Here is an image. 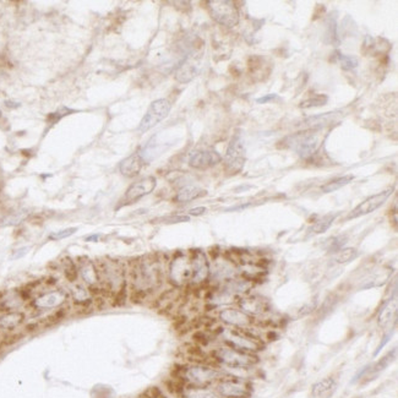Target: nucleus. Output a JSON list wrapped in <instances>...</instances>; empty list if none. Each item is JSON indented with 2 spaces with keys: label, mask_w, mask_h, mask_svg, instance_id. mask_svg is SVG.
<instances>
[{
  "label": "nucleus",
  "mask_w": 398,
  "mask_h": 398,
  "mask_svg": "<svg viewBox=\"0 0 398 398\" xmlns=\"http://www.w3.org/2000/svg\"><path fill=\"white\" fill-rule=\"evenodd\" d=\"M196 75H198V65H196V63L186 59L178 68L177 72H175V79L179 82H181V84H185V82L191 81Z\"/></svg>",
  "instance_id": "obj_18"
},
{
  "label": "nucleus",
  "mask_w": 398,
  "mask_h": 398,
  "mask_svg": "<svg viewBox=\"0 0 398 398\" xmlns=\"http://www.w3.org/2000/svg\"><path fill=\"white\" fill-rule=\"evenodd\" d=\"M215 355L219 362L232 368H245L256 363V359L253 355L232 348H219L216 350Z\"/></svg>",
  "instance_id": "obj_6"
},
{
  "label": "nucleus",
  "mask_w": 398,
  "mask_h": 398,
  "mask_svg": "<svg viewBox=\"0 0 398 398\" xmlns=\"http://www.w3.org/2000/svg\"><path fill=\"white\" fill-rule=\"evenodd\" d=\"M396 311H397V304L395 302L386 303V305L382 308L380 315H379V322H380V325L385 326L388 322L392 321V316H396Z\"/></svg>",
  "instance_id": "obj_27"
},
{
  "label": "nucleus",
  "mask_w": 398,
  "mask_h": 398,
  "mask_svg": "<svg viewBox=\"0 0 398 398\" xmlns=\"http://www.w3.org/2000/svg\"><path fill=\"white\" fill-rule=\"evenodd\" d=\"M396 354H397V349H396V348H395V349H393L392 352L387 353V354H386L385 357L381 358V359L379 360L378 363H376L375 365H374L373 368H371L370 375H371V374H379V373H381V371L385 370V369L387 368L388 365H391V364L393 363V360L396 359Z\"/></svg>",
  "instance_id": "obj_26"
},
{
  "label": "nucleus",
  "mask_w": 398,
  "mask_h": 398,
  "mask_svg": "<svg viewBox=\"0 0 398 398\" xmlns=\"http://www.w3.org/2000/svg\"><path fill=\"white\" fill-rule=\"evenodd\" d=\"M336 382L332 378H326L324 380L319 381L314 385L312 387V395L315 397H320V396H324L325 393L330 392L333 387H335Z\"/></svg>",
  "instance_id": "obj_25"
},
{
  "label": "nucleus",
  "mask_w": 398,
  "mask_h": 398,
  "mask_svg": "<svg viewBox=\"0 0 398 398\" xmlns=\"http://www.w3.org/2000/svg\"><path fill=\"white\" fill-rule=\"evenodd\" d=\"M193 277V261L191 256L180 254L173 260L170 265V278L175 284H184L191 282Z\"/></svg>",
  "instance_id": "obj_7"
},
{
  "label": "nucleus",
  "mask_w": 398,
  "mask_h": 398,
  "mask_svg": "<svg viewBox=\"0 0 398 398\" xmlns=\"http://www.w3.org/2000/svg\"><path fill=\"white\" fill-rule=\"evenodd\" d=\"M28 250H30V248H21V249H18V250H16L15 253H14V255H13V256H11V259L15 260V259H20V257L25 256V255L28 253Z\"/></svg>",
  "instance_id": "obj_38"
},
{
  "label": "nucleus",
  "mask_w": 398,
  "mask_h": 398,
  "mask_svg": "<svg viewBox=\"0 0 398 398\" xmlns=\"http://www.w3.org/2000/svg\"><path fill=\"white\" fill-rule=\"evenodd\" d=\"M219 317L223 322L228 325H233V326H238V327H241V326H246L251 322L250 316L248 314H245L244 311L238 309H224L222 310L221 314H219Z\"/></svg>",
  "instance_id": "obj_15"
},
{
  "label": "nucleus",
  "mask_w": 398,
  "mask_h": 398,
  "mask_svg": "<svg viewBox=\"0 0 398 398\" xmlns=\"http://www.w3.org/2000/svg\"><path fill=\"white\" fill-rule=\"evenodd\" d=\"M277 98V96L276 94H266V96H264V97H261V98H257L256 99V102L257 103H261V104H266V103H269V102H271V101H274V99Z\"/></svg>",
  "instance_id": "obj_39"
},
{
  "label": "nucleus",
  "mask_w": 398,
  "mask_h": 398,
  "mask_svg": "<svg viewBox=\"0 0 398 398\" xmlns=\"http://www.w3.org/2000/svg\"><path fill=\"white\" fill-rule=\"evenodd\" d=\"M392 333H393V332H390V333H388V335H386L385 337H383V340L381 341V343H380V344H379V347L376 348V350H375V353H374V355H378L379 353L381 352V349H382V348L385 347L386 343H387L388 341H390V338H391V336H392Z\"/></svg>",
  "instance_id": "obj_37"
},
{
  "label": "nucleus",
  "mask_w": 398,
  "mask_h": 398,
  "mask_svg": "<svg viewBox=\"0 0 398 398\" xmlns=\"http://www.w3.org/2000/svg\"><path fill=\"white\" fill-rule=\"evenodd\" d=\"M206 207H202V206H200V207H195V208H191L190 211H189V215L190 216H202L203 213L206 212Z\"/></svg>",
  "instance_id": "obj_40"
},
{
  "label": "nucleus",
  "mask_w": 398,
  "mask_h": 398,
  "mask_svg": "<svg viewBox=\"0 0 398 398\" xmlns=\"http://www.w3.org/2000/svg\"><path fill=\"white\" fill-rule=\"evenodd\" d=\"M186 379L196 385H206L211 381L216 380L219 376V373L215 369L207 368V366H193L188 369L185 373Z\"/></svg>",
  "instance_id": "obj_13"
},
{
  "label": "nucleus",
  "mask_w": 398,
  "mask_h": 398,
  "mask_svg": "<svg viewBox=\"0 0 398 398\" xmlns=\"http://www.w3.org/2000/svg\"><path fill=\"white\" fill-rule=\"evenodd\" d=\"M241 311L250 315H259L266 310V302L259 297H249L241 300Z\"/></svg>",
  "instance_id": "obj_20"
},
{
  "label": "nucleus",
  "mask_w": 398,
  "mask_h": 398,
  "mask_svg": "<svg viewBox=\"0 0 398 398\" xmlns=\"http://www.w3.org/2000/svg\"><path fill=\"white\" fill-rule=\"evenodd\" d=\"M358 256V251L353 248H345L341 249L337 251V254L335 255V261L337 264H347V262L352 261Z\"/></svg>",
  "instance_id": "obj_29"
},
{
  "label": "nucleus",
  "mask_w": 398,
  "mask_h": 398,
  "mask_svg": "<svg viewBox=\"0 0 398 398\" xmlns=\"http://www.w3.org/2000/svg\"><path fill=\"white\" fill-rule=\"evenodd\" d=\"M162 396V392L158 387L153 386V387H148L147 390L144 391L140 397L141 398H160Z\"/></svg>",
  "instance_id": "obj_33"
},
{
  "label": "nucleus",
  "mask_w": 398,
  "mask_h": 398,
  "mask_svg": "<svg viewBox=\"0 0 398 398\" xmlns=\"http://www.w3.org/2000/svg\"><path fill=\"white\" fill-rule=\"evenodd\" d=\"M218 391L222 396L228 398H241L248 395L245 385L235 381H226L218 386Z\"/></svg>",
  "instance_id": "obj_17"
},
{
  "label": "nucleus",
  "mask_w": 398,
  "mask_h": 398,
  "mask_svg": "<svg viewBox=\"0 0 398 398\" xmlns=\"http://www.w3.org/2000/svg\"><path fill=\"white\" fill-rule=\"evenodd\" d=\"M328 102V97L326 94H315L310 98L305 99L304 102L300 103V108L303 109H310V108H316V107H322Z\"/></svg>",
  "instance_id": "obj_28"
},
{
  "label": "nucleus",
  "mask_w": 398,
  "mask_h": 398,
  "mask_svg": "<svg viewBox=\"0 0 398 398\" xmlns=\"http://www.w3.org/2000/svg\"><path fill=\"white\" fill-rule=\"evenodd\" d=\"M170 112V103L167 101V99H157V101L153 102L150 106V108L147 109L146 114L144 115V118L140 122L139 130L140 132H147L148 130H151L152 127H155L158 123L162 122L163 119L168 117Z\"/></svg>",
  "instance_id": "obj_4"
},
{
  "label": "nucleus",
  "mask_w": 398,
  "mask_h": 398,
  "mask_svg": "<svg viewBox=\"0 0 398 398\" xmlns=\"http://www.w3.org/2000/svg\"><path fill=\"white\" fill-rule=\"evenodd\" d=\"M337 61L341 64V68L343 69V70L345 71H349V70H353V69H355L358 66V64H359V61H358V59L355 58V56L353 55H344V54H341V53H337Z\"/></svg>",
  "instance_id": "obj_31"
},
{
  "label": "nucleus",
  "mask_w": 398,
  "mask_h": 398,
  "mask_svg": "<svg viewBox=\"0 0 398 398\" xmlns=\"http://www.w3.org/2000/svg\"><path fill=\"white\" fill-rule=\"evenodd\" d=\"M74 298L77 303H84L87 298V292L81 287H77L76 290H74Z\"/></svg>",
  "instance_id": "obj_36"
},
{
  "label": "nucleus",
  "mask_w": 398,
  "mask_h": 398,
  "mask_svg": "<svg viewBox=\"0 0 398 398\" xmlns=\"http://www.w3.org/2000/svg\"><path fill=\"white\" fill-rule=\"evenodd\" d=\"M245 163V147L240 137L234 136L226 153V169L231 174L240 172Z\"/></svg>",
  "instance_id": "obj_5"
},
{
  "label": "nucleus",
  "mask_w": 398,
  "mask_h": 398,
  "mask_svg": "<svg viewBox=\"0 0 398 398\" xmlns=\"http://www.w3.org/2000/svg\"><path fill=\"white\" fill-rule=\"evenodd\" d=\"M90 240H98V234H96V235H91V236H87L86 238V241H90Z\"/></svg>",
  "instance_id": "obj_41"
},
{
  "label": "nucleus",
  "mask_w": 398,
  "mask_h": 398,
  "mask_svg": "<svg viewBox=\"0 0 398 398\" xmlns=\"http://www.w3.org/2000/svg\"><path fill=\"white\" fill-rule=\"evenodd\" d=\"M66 299V294L64 292H52L48 294H43L35 300V305L42 309H51V308L59 307Z\"/></svg>",
  "instance_id": "obj_16"
},
{
  "label": "nucleus",
  "mask_w": 398,
  "mask_h": 398,
  "mask_svg": "<svg viewBox=\"0 0 398 398\" xmlns=\"http://www.w3.org/2000/svg\"><path fill=\"white\" fill-rule=\"evenodd\" d=\"M207 194L205 189L200 188L196 185H188L184 186L179 190V193L175 196V201L178 202H190V201L196 200L199 198H202Z\"/></svg>",
  "instance_id": "obj_19"
},
{
  "label": "nucleus",
  "mask_w": 398,
  "mask_h": 398,
  "mask_svg": "<svg viewBox=\"0 0 398 398\" xmlns=\"http://www.w3.org/2000/svg\"><path fill=\"white\" fill-rule=\"evenodd\" d=\"M77 232V228H66L63 229V231L55 232V233H52L49 235V239L51 240H61V239H65L71 236L72 234H75Z\"/></svg>",
  "instance_id": "obj_32"
},
{
  "label": "nucleus",
  "mask_w": 398,
  "mask_h": 398,
  "mask_svg": "<svg viewBox=\"0 0 398 398\" xmlns=\"http://www.w3.org/2000/svg\"><path fill=\"white\" fill-rule=\"evenodd\" d=\"M191 261H193V277L191 283H202L210 274V266H208L206 255L201 251H195L191 254Z\"/></svg>",
  "instance_id": "obj_12"
},
{
  "label": "nucleus",
  "mask_w": 398,
  "mask_h": 398,
  "mask_svg": "<svg viewBox=\"0 0 398 398\" xmlns=\"http://www.w3.org/2000/svg\"><path fill=\"white\" fill-rule=\"evenodd\" d=\"M190 217L189 216H172L164 219L165 223H181V222H189Z\"/></svg>",
  "instance_id": "obj_35"
},
{
  "label": "nucleus",
  "mask_w": 398,
  "mask_h": 398,
  "mask_svg": "<svg viewBox=\"0 0 398 398\" xmlns=\"http://www.w3.org/2000/svg\"><path fill=\"white\" fill-rule=\"evenodd\" d=\"M353 179H354V177H353L352 174L343 175V177L336 178V179L331 180L330 183H327L326 185L322 186V191H324V193H326V194L333 193V191H336V190H338V189L343 188V186L348 185L350 181H353Z\"/></svg>",
  "instance_id": "obj_24"
},
{
  "label": "nucleus",
  "mask_w": 398,
  "mask_h": 398,
  "mask_svg": "<svg viewBox=\"0 0 398 398\" xmlns=\"http://www.w3.org/2000/svg\"><path fill=\"white\" fill-rule=\"evenodd\" d=\"M132 282L139 292H150L160 284L161 270L156 260L146 259L136 264L132 271Z\"/></svg>",
  "instance_id": "obj_2"
},
{
  "label": "nucleus",
  "mask_w": 398,
  "mask_h": 398,
  "mask_svg": "<svg viewBox=\"0 0 398 398\" xmlns=\"http://www.w3.org/2000/svg\"><path fill=\"white\" fill-rule=\"evenodd\" d=\"M145 164V160L140 153H132L131 156L125 158L122 163H120V173L124 177L134 178L141 172L142 167Z\"/></svg>",
  "instance_id": "obj_14"
},
{
  "label": "nucleus",
  "mask_w": 398,
  "mask_h": 398,
  "mask_svg": "<svg viewBox=\"0 0 398 398\" xmlns=\"http://www.w3.org/2000/svg\"><path fill=\"white\" fill-rule=\"evenodd\" d=\"M338 217V213H330V215L324 216L322 218H320L319 221L315 222L314 224L310 228V233L311 234H322L325 232L327 231L332 223L335 222V219Z\"/></svg>",
  "instance_id": "obj_22"
},
{
  "label": "nucleus",
  "mask_w": 398,
  "mask_h": 398,
  "mask_svg": "<svg viewBox=\"0 0 398 398\" xmlns=\"http://www.w3.org/2000/svg\"><path fill=\"white\" fill-rule=\"evenodd\" d=\"M156 185H157V180H156L155 177H147L139 180L127 190L124 196V203L127 205V203L136 202L141 198L152 193L155 190Z\"/></svg>",
  "instance_id": "obj_10"
},
{
  "label": "nucleus",
  "mask_w": 398,
  "mask_h": 398,
  "mask_svg": "<svg viewBox=\"0 0 398 398\" xmlns=\"http://www.w3.org/2000/svg\"><path fill=\"white\" fill-rule=\"evenodd\" d=\"M221 161L222 157L217 151L205 150L194 153L189 160V164L195 169H207V168L218 164Z\"/></svg>",
  "instance_id": "obj_11"
},
{
  "label": "nucleus",
  "mask_w": 398,
  "mask_h": 398,
  "mask_svg": "<svg viewBox=\"0 0 398 398\" xmlns=\"http://www.w3.org/2000/svg\"><path fill=\"white\" fill-rule=\"evenodd\" d=\"M393 189H387V190H383L381 193L375 194V195L370 196L366 200H364L363 202L359 203L352 212L349 213L347 219H352V218H358V217H362V216L369 215V213L374 212L378 208H380L383 203L387 201V199L390 198L391 194H392Z\"/></svg>",
  "instance_id": "obj_8"
},
{
  "label": "nucleus",
  "mask_w": 398,
  "mask_h": 398,
  "mask_svg": "<svg viewBox=\"0 0 398 398\" xmlns=\"http://www.w3.org/2000/svg\"><path fill=\"white\" fill-rule=\"evenodd\" d=\"M80 272H81L82 278L85 279V282H86L87 284H96L97 281H98V274H97L94 266L91 262H87V264L82 265Z\"/></svg>",
  "instance_id": "obj_30"
},
{
  "label": "nucleus",
  "mask_w": 398,
  "mask_h": 398,
  "mask_svg": "<svg viewBox=\"0 0 398 398\" xmlns=\"http://www.w3.org/2000/svg\"><path fill=\"white\" fill-rule=\"evenodd\" d=\"M324 129H307L300 134L288 137V145L303 160H310L316 155L324 140Z\"/></svg>",
  "instance_id": "obj_1"
},
{
  "label": "nucleus",
  "mask_w": 398,
  "mask_h": 398,
  "mask_svg": "<svg viewBox=\"0 0 398 398\" xmlns=\"http://www.w3.org/2000/svg\"><path fill=\"white\" fill-rule=\"evenodd\" d=\"M211 16L226 27H234L239 22V11L233 1L229 0H212L207 1Z\"/></svg>",
  "instance_id": "obj_3"
},
{
  "label": "nucleus",
  "mask_w": 398,
  "mask_h": 398,
  "mask_svg": "<svg viewBox=\"0 0 398 398\" xmlns=\"http://www.w3.org/2000/svg\"><path fill=\"white\" fill-rule=\"evenodd\" d=\"M223 337L227 343L232 345L234 349L240 352H255L261 348L260 343L255 340V337L249 333H241L238 331L227 330L223 332Z\"/></svg>",
  "instance_id": "obj_9"
},
{
  "label": "nucleus",
  "mask_w": 398,
  "mask_h": 398,
  "mask_svg": "<svg viewBox=\"0 0 398 398\" xmlns=\"http://www.w3.org/2000/svg\"><path fill=\"white\" fill-rule=\"evenodd\" d=\"M336 113H326V114L317 115V117H311L305 120L303 124L307 129H324L326 125L332 124L335 120Z\"/></svg>",
  "instance_id": "obj_21"
},
{
  "label": "nucleus",
  "mask_w": 398,
  "mask_h": 398,
  "mask_svg": "<svg viewBox=\"0 0 398 398\" xmlns=\"http://www.w3.org/2000/svg\"><path fill=\"white\" fill-rule=\"evenodd\" d=\"M23 314L21 312H9L0 317V328L4 330H13L18 325H20L23 320Z\"/></svg>",
  "instance_id": "obj_23"
},
{
  "label": "nucleus",
  "mask_w": 398,
  "mask_h": 398,
  "mask_svg": "<svg viewBox=\"0 0 398 398\" xmlns=\"http://www.w3.org/2000/svg\"><path fill=\"white\" fill-rule=\"evenodd\" d=\"M189 398H218V396H216L215 393L210 392V391L196 390L189 395Z\"/></svg>",
  "instance_id": "obj_34"
}]
</instances>
